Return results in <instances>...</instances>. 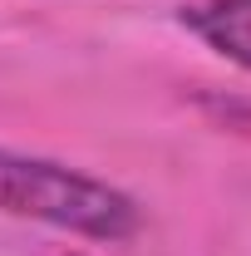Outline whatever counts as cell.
I'll use <instances>...</instances> for the list:
<instances>
[{
	"label": "cell",
	"instance_id": "6da1fadb",
	"mask_svg": "<svg viewBox=\"0 0 251 256\" xmlns=\"http://www.w3.org/2000/svg\"><path fill=\"white\" fill-rule=\"evenodd\" d=\"M0 212L89 242H128L143 226V207L124 188L15 148H0Z\"/></svg>",
	"mask_w": 251,
	"mask_h": 256
},
{
	"label": "cell",
	"instance_id": "7a4b0ae2",
	"mask_svg": "<svg viewBox=\"0 0 251 256\" xmlns=\"http://www.w3.org/2000/svg\"><path fill=\"white\" fill-rule=\"evenodd\" d=\"M178 25L217 60L251 74V0H188L178 10Z\"/></svg>",
	"mask_w": 251,
	"mask_h": 256
}]
</instances>
